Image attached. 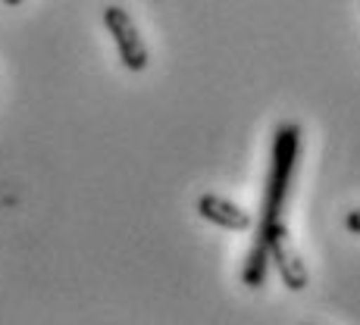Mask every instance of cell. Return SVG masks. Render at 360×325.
Returning <instances> with one entry per match:
<instances>
[{"label": "cell", "instance_id": "obj_5", "mask_svg": "<svg viewBox=\"0 0 360 325\" xmlns=\"http://www.w3.org/2000/svg\"><path fill=\"white\" fill-rule=\"evenodd\" d=\"M345 228H348L351 234H360V206H357V210H351L348 216H345Z\"/></svg>", "mask_w": 360, "mask_h": 325}, {"label": "cell", "instance_id": "obj_2", "mask_svg": "<svg viewBox=\"0 0 360 325\" xmlns=\"http://www.w3.org/2000/svg\"><path fill=\"white\" fill-rule=\"evenodd\" d=\"M103 25H107L110 38L116 44V53H120V63L129 69V72H144L150 63V53H148V44H144L141 32H138L135 19L126 6H103Z\"/></svg>", "mask_w": 360, "mask_h": 325}, {"label": "cell", "instance_id": "obj_4", "mask_svg": "<svg viewBox=\"0 0 360 325\" xmlns=\"http://www.w3.org/2000/svg\"><path fill=\"white\" fill-rule=\"evenodd\" d=\"M198 216L207 219V223L226 228V232H251L254 228V216L245 210V206L232 204L229 197L219 194H200L198 197Z\"/></svg>", "mask_w": 360, "mask_h": 325}, {"label": "cell", "instance_id": "obj_1", "mask_svg": "<svg viewBox=\"0 0 360 325\" xmlns=\"http://www.w3.org/2000/svg\"><path fill=\"white\" fill-rule=\"evenodd\" d=\"M301 138L304 131L297 122H282L273 135V154H269V172H266V188L260 200V219H257V238L248 253V263L241 269V279L248 288H260L266 281V234L279 223H285V206L292 197V182L297 169V157H301Z\"/></svg>", "mask_w": 360, "mask_h": 325}, {"label": "cell", "instance_id": "obj_6", "mask_svg": "<svg viewBox=\"0 0 360 325\" xmlns=\"http://www.w3.org/2000/svg\"><path fill=\"white\" fill-rule=\"evenodd\" d=\"M4 4H6V6H19V4H22V0H4Z\"/></svg>", "mask_w": 360, "mask_h": 325}, {"label": "cell", "instance_id": "obj_3", "mask_svg": "<svg viewBox=\"0 0 360 325\" xmlns=\"http://www.w3.org/2000/svg\"><path fill=\"white\" fill-rule=\"evenodd\" d=\"M266 257L279 269V279L288 285V291H304V288H307L310 272H307V266H304L301 253H297L292 232H288L285 223H279L266 234Z\"/></svg>", "mask_w": 360, "mask_h": 325}]
</instances>
